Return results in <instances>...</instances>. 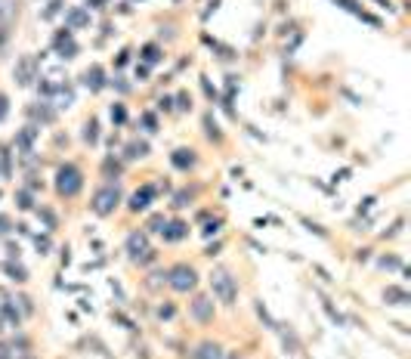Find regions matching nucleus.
<instances>
[{
    "mask_svg": "<svg viewBox=\"0 0 411 359\" xmlns=\"http://www.w3.org/2000/svg\"><path fill=\"white\" fill-rule=\"evenodd\" d=\"M80 189H84V173L75 164H62L56 170V192L62 195V199H75Z\"/></svg>",
    "mask_w": 411,
    "mask_h": 359,
    "instance_id": "nucleus-1",
    "label": "nucleus"
},
{
    "mask_svg": "<svg viewBox=\"0 0 411 359\" xmlns=\"http://www.w3.org/2000/svg\"><path fill=\"white\" fill-rule=\"evenodd\" d=\"M117 204H121V189H117V183L114 186H102L96 195H93V214H99V217L114 214Z\"/></svg>",
    "mask_w": 411,
    "mask_h": 359,
    "instance_id": "nucleus-2",
    "label": "nucleus"
},
{
    "mask_svg": "<svg viewBox=\"0 0 411 359\" xmlns=\"http://www.w3.org/2000/svg\"><path fill=\"white\" fill-rule=\"evenodd\" d=\"M210 288H214V294L223 300V304H232L235 294H238V285H235L229 270H214V276H210Z\"/></svg>",
    "mask_w": 411,
    "mask_h": 359,
    "instance_id": "nucleus-3",
    "label": "nucleus"
},
{
    "mask_svg": "<svg viewBox=\"0 0 411 359\" xmlns=\"http://www.w3.org/2000/svg\"><path fill=\"white\" fill-rule=\"evenodd\" d=\"M167 282L173 291H192V288L198 285V273L192 270L189 263H176L173 270L167 273Z\"/></svg>",
    "mask_w": 411,
    "mask_h": 359,
    "instance_id": "nucleus-4",
    "label": "nucleus"
},
{
    "mask_svg": "<svg viewBox=\"0 0 411 359\" xmlns=\"http://www.w3.org/2000/svg\"><path fill=\"white\" fill-rule=\"evenodd\" d=\"M155 195H158V186H143L139 192L130 195V204H127V207H130V211H146Z\"/></svg>",
    "mask_w": 411,
    "mask_h": 359,
    "instance_id": "nucleus-5",
    "label": "nucleus"
},
{
    "mask_svg": "<svg viewBox=\"0 0 411 359\" xmlns=\"http://www.w3.org/2000/svg\"><path fill=\"white\" fill-rule=\"evenodd\" d=\"M34 68H37V59H31V56L19 59V65H16V80H19L22 87H28L31 80H37V78H34Z\"/></svg>",
    "mask_w": 411,
    "mask_h": 359,
    "instance_id": "nucleus-6",
    "label": "nucleus"
},
{
    "mask_svg": "<svg viewBox=\"0 0 411 359\" xmlns=\"http://www.w3.org/2000/svg\"><path fill=\"white\" fill-rule=\"evenodd\" d=\"M192 316H195L198 322H210V319H214V300H210V297H195Z\"/></svg>",
    "mask_w": 411,
    "mask_h": 359,
    "instance_id": "nucleus-7",
    "label": "nucleus"
},
{
    "mask_svg": "<svg viewBox=\"0 0 411 359\" xmlns=\"http://www.w3.org/2000/svg\"><path fill=\"white\" fill-rule=\"evenodd\" d=\"M195 149H176V152L170 155V164L173 167H180V170H189V167H195Z\"/></svg>",
    "mask_w": 411,
    "mask_h": 359,
    "instance_id": "nucleus-8",
    "label": "nucleus"
},
{
    "mask_svg": "<svg viewBox=\"0 0 411 359\" xmlns=\"http://www.w3.org/2000/svg\"><path fill=\"white\" fill-rule=\"evenodd\" d=\"M149 251V239H146V233H133L130 239H127V254L136 260V257H143V254Z\"/></svg>",
    "mask_w": 411,
    "mask_h": 359,
    "instance_id": "nucleus-9",
    "label": "nucleus"
},
{
    "mask_svg": "<svg viewBox=\"0 0 411 359\" xmlns=\"http://www.w3.org/2000/svg\"><path fill=\"white\" fill-rule=\"evenodd\" d=\"M334 3H340V6H343V9H346V13H352V16H359V19H365V22H368V25H380V19H374L371 13H365V9H362V6L356 3V0H334Z\"/></svg>",
    "mask_w": 411,
    "mask_h": 359,
    "instance_id": "nucleus-10",
    "label": "nucleus"
},
{
    "mask_svg": "<svg viewBox=\"0 0 411 359\" xmlns=\"http://www.w3.org/2000/svg\"><path fill=\"white\" fill-rule=\"evenodd\" d=\"M84 87H90V90H102L105 87V75H102L99 65H90L84 72Z\"/></svg>",
    "mask_w": 411,
    "mask_h": 359,
    "instance_id": "nucleus-11",
    "label": "nucleus"
},
{
    "mask_svg": "<svg viewBox=\"0 0 411 359\" xmlns=\"http://www.w3.org/2000/svg\"><path fill=\"white\" fill-rule=\"evenodd\" d=\"M161 233H164V239H167V241H180V239L189 236V226H186L183 220H173V223L167 229H161Z\"/></svg>",
    "mask_w": 411,
    "mask_h": 359,
    "instance_id": "nucleus-12",
    "label": "nucleus"
},
{
    "mask_svg": "<svg viewBox=\"0 0 411 359\" xmlns=\"http://www.w3.org/2000/svg\"><path fill=\"white\" fill-rule=\"evenodd\" d=\"M195 359H223V347L214 344V341H204V344L195 350Z\"/></svg>",
    "mask_w": 411,
    "mask_h": 359,
    "instance_id": "nucleus-13",
    "label": "nucleus"
},
{
    "mask_svg": "<svg viewBox=\"0 0 411 359\" xmlns=\"http://www.w3.org/2000/svg\"><path fill=\"white\" fill-rule=\"evenodd\" d=\"M65 22H68V28H84V25H90V13L87 9H72V13L65 16Z\"/></svg>",
    "mask_w": 411,
    "mask_h": 359,
    "instance_id": "nucleus-14",
    "label": "nucleus"
},
{
    "mask_svg": "<svg viewBox=\"0 0 411 359\" xmlns=\"http://www.w3.org/2000/svg\"><path fill=\"white\" fill-rule=\"evenodd\" d=\"M34 136H37V127H25V130H22V133L16 136V146H19L25 155H31L28 149H31V143H34Z\"/></svg>",
    "mask_w": 411,
    "mask_h": 359,
    "instance_id": "nucleus-15",
    "label": "nucleus"
},
{
    "mask_svg": "<svg viewBox=\"0 0 411 359\" xmlns=\"http://www.w3.org/2000/svg\"><path fill=\"white\" fill-rule=\"evenodd\" d=\"M6 276H9L13 282H25V279H28V270H25L22 263H6Z\"/></svg>",
    "mask_w": 411,
    "mask_h": 359,
    "instance_id": "nucleus-16",
    "label": "nucleus"
},
{
    "mask_svg": "<svg viewBox=\"0 0 411 359\" xmlns=\"http://www.w3.org/2000/svg\"><path fill=\"white\" fill-rule=\"evenodd\" d=\"M383 300H393V304L405 307V304H408V294L402 291V288H386V291H383Z\"/></svg>",
    "mask_w": 411,
    "mask_h": 359,
    "instance_id": "nucleus-17",
    "label": "nucleus"
},
{
    "mask_svg": "<svg viewBox=\"0 0 411 359\" xmlns=\"http://www.w3.org/2000/svg\"><path fill=\"white\" fill-rule=\"evenodd\" d=\"M143 59H146L149 65L161 62V47H158V43H146V47H143Z\"/></svg>",
    "mask_w": 411,
    "mask_h": 359,
    "instance_id": "nucleus-18",
    "label": "nucleus"
},
{
    "mask_svg": "<svg viewBox=\"0 0 411 359\" xmlns=\"http://www.w3.org/2000/svg\"><path fill=\"white\" fill-rule=\"evenodd\" d=\"M149 155V143H130L127 146V158H146Z\"/></svg>",
    "mask_w": 411,
    "mask_h": 359,
    "instance_id": "nucleus-19",
    "label": "nucleus"
},
{
    "mask_svg": "<svg viewBox=\"0 0 411 359\" xmlns=\"http://www.w3.org/2000/svg\"><path fill=\"white\" fill-rule=\"evenodd\" d=\"M31 115H34V118H37L40 124H50V121L56 118V115H53V109H46V102H43L40 109H31Z\"/></svg>",
    "mask_w": 411,
    "mask_h": 359,
    "instance_id": "nucleus-20",
    "label": "nucleus"
},
{
    "mask_svg": "<svg viewBox=\"0 0 411 359\" xmlns=\"http://www.w3.org/2000/svg\"><path fill=\"white\" fill-rule=\"evenodd\" d=\"M31 201H34V199H31V192H28V189L16 192V207H22V211H31V207H34Z\"/></svg>",
    "mask_w": 411,
    "mask_h": 359,
    "instance_id": "nucleus-21",
    "label": "nucleus"
},
{
    "mask_svg": "<svg viewBox=\"0 0 411 359\" xmlns=\"http://www.w3.org/2000/svg\"><path fill=\"white\" fill-rule=\"evenodd\" d=\"M109 115H112V121H114V124H124V121H127V109L121 106V102H114Z\"/></svg>",
    "mask_w": 411,
    "mask_h": 359,
    "instance_id": "nucleus-22",
    "label": "nucleus"
},
{
    "mask_svg": "<svg viewBox=\"0 0 411 359\" xmlns=\"http://www.w3.org/2000/svg\"><path fill=\"white\" fill-rule=\"evenodd\" d=\"M59 56H62V59H75V53H77V47H75V43L72 40H65V43H59Z\"/></svg>",
    "mask_w": 411,
    "mask_h": 359,
    "instance_id": "nucleus-23",
    "label": "nucleus"
},
{
    "mask_svg": "<svg viewBox=\"0 0 411 359\" xmlns=\"http://www.w3.org/2000/svg\"><path fill=\"white\" fill-rule=\"evenodd\" d=\"M84 140H87V143H96V140H99V124H96V121H87Z\"/></svg>",
    "mask_w": 411,
    "mask_h": 359,
    "instance_id": "nucleus-24",
    "label": "nucleus"
},
{
    "mask_svg": "<svg viewBox=\"0 0 411 359\" xmlns=\"http://www.w3.org/2000/svg\"><path fill=\"white\" fill-rule=\"evenodd\" d=\"M143 127H146L149 133H155V130H158V118H155L151 112H146V115H143Z\"/></svg>",
    "mask_w": 411,
    "mask_h": 359,
    "instance_id": "nucleus-25",
    "label": "nucleus"
},
{
    "mask_svg": "<svg viewBox=\"0 0 411 359\" xmlns=\"http://www.w3.org/2000/svg\"><path fill=\"white\" fill-rule=\"evenodd\" d=\"M204 127H207V136H210V140H220V127L210 121V118H204Z\"/></svg>",
    "mask_w": 411,
    "mask_h": 359,
    "instance_id": "nucleus-26",
    "label": "nucleus"
},
{
    "mask_svg": "<svg viewBox=\"0 0 411 359\" xmlns=\"http://www.w3.org/2000/svg\"><path fill=\"white\" fill-rule=\"evenodd\" d=\"M34 245H37V251H43V254L53 248V245H50V236H37V239H34Z\"/></svg>",
    "mask_w": 411,
    "mask_h": 359,
    "instance_id": "nucleus-27",
    "label": "nucleus"
},
{
    "mask_svg": "<svg viewBox=\"0 0 411 359\" xmlns=\"http://www.w3.org/2000/svg\"><path fill=\"white\" fill-rule=\"evenodd\" d=\"M158 316H161V319H173V316H176V307H173V304H164V307L158 310Z\"/></svg>",
    "mask_w": 411,
    "mask_h": 359,
    "instance_id": "nucleus-28",
    "label": "nucleus"
},
{
    "mask_svg": "<svg viewBox=\"0 0 411 359\" xmlns=\"http://www.w3.org/2000/svg\"><path fill=\"white\" fill-rule=\"evenodd\" d=\"M3 313H6V319L13 322V325H19V310H13L9 304H3Z\"/></svg>",
    "mask_w": 411,
    "mask_h": 359,
    "instance_id": "nucleus-29",
    "label": "nucleus"
},
{
    "mask_svg": "<svg viewBox=\"0 0 411 359\" xmlns=\"http://www.w3.org/2000/svg\"><path fill=\"white\" fill-rule=\"evenodd\" d=\"M380 266H383V270H399L402 263H399L396 257H380Z\"/></svg>",
    "mask_w": 411,
    "mask_h": 359,
    "instance_id": "nucleus-30",
    "label": "nucleus"
},
{
    "mask_svg": "<svg viewBox=\"0 0 411 359\" xmlns=\"http://www.w3.org/2000/svg\"><path fill=\"white\" fill-rule=\"evenodd\" d=\"M161 226H167V223H164V217H151V223H149L151 233H161Z\"/></svg>",
    "mask_w": 411,
    "mask_h": 359,
    "instance_id": "nucleus-31",
    "label": "nucleus"
},
{
    "mask_svg": "<svg viewBox=\"0 0 411 359\" xmlns=\"http://www.w3.org/2000/svg\"><path fill=\"white\" fill-rule=\"evenodd\" d=\"M6 112H9V99H6L3 93H0V121L6 118Z\"/></svg>",
    "mask_w": 411,
    "mask_h": 359,
    "instance_id": "nucleus-32",
    "label": "nucleus"
},
{
    "mask_svg": "<svg viewBox=\"0 0 411 359\" xmlns=\"http://www.w3.org/2000/svg\"><path fill=\"white\" fill-rule=\"evenodd\" d=\"M192 199V192H180V195H176V204L173 207H186V201H189Z\"/></svg>",
    "mask_w": 411,
    "mask_h": 359,
    "instance_id": "nucleus-33",
    "label": "nucleus"
},
{
    "mask_svg": "<svg viewBox=\"0 0 411 359\" xmlns=\"http://www.w3.org/2000/svg\"><path fill=\"white\" fill-rule=\"evenodd\" d=\"M176 102H180V106H176V109H189V106H192L189 93H180V96H176Z\"/></svg>",
    "mask_w": 411,
    "mask_h": 359,
    "instance_id": "nucleus-34",
    "label": "nucleus"
},
{
    "mask_svg": "<svg viewBox=\"0 0 411 359\" xmlns=\"http://www.w3.org/2000/svg\"><path fill=\"white\" fill-rule=\"evenodd\" d=\"M214 233H220V220H214V223L204 226V236H214Z\"/></svg>",
    "mask_w": 411,
    "mask_h": 359,
    "instance_id": "nucleus-35",
    "label": "nucleus"
},
{
    "mask_svg": "<svg viewBox=\"0 0 411 359\" xmlns=\"http://www.w3.org/2000/svg\"><path fill=\"white\" fill-rule=\"evenodd\" d=\"M371 204H374V199H365V201H362V204H359V214H365V211H371Z\"/></svg>",
    "mask_w": 411,
    "mask_h": 359,
    "instance_id": "nucleus-36",
    "label": "nucleus"
},
{
    "mask_svg": "<svg viewBox=\"0 0 411 359\" xmlns=\"http://www.w3.org/2000/svg\"><path fill=\"white\" fill-rule=\"evenodd\" d=\"M0 233H9V217L0 214Z\"/></svg>",
    "mask_w": 411,
    "mask_h": 359,
    "instance_id": "nucleus-37",
    "label": "nucleus"
},
{
    "mask_svg": "<svg viewBox=\"0 0 411 359\" xmlns=\"http://www.w3.org/2000/svg\"><path fill=\"white\" fill-rule=\"evenodd\" d=\"M136 78H149V68L146 65H136Z\"/></svg>",
    "mask_w": 411,
    "mask_h": 359,
    "instance_id": "nucleus-38",
    "label": "nucleus"
},
{
    "mask_svg": "<svg viewBox=\"0 0 411 359\" xmlns=\"http://www.w3.org/2000/svg\"><path fill=\"white\" fill-rule=\"evenodd\" d=\"M0 359H9V347L6 344H0Z\"/></svg>",
    "mask_w": 411,
    "mask_h": 359,
    "instance_id": "nucleus-39",
    "label": "nucleus"
},
{
    "mask_svg": "<svg viewBox=\"0 0 411 359\" xmlns=\"http://www.w3.org/2000/svg\"><path fill=\"white\" fill-rule=\"evenodd\" d=\"M22 359H34V356H31V353H22Z\"/></svg>",
    "mask_w": 411,
    "mask_h": 359,
    "instance_id": "nucleus-40",
    "label": "nucleus"
}]
</instances>
